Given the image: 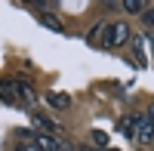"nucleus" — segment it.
I'll list each match as a JSON object with an SVG mask.
<instances>
[{"mask_svg": "<svg viewBox=\"0 0 154 151\" xmlns=\"http://www.w3.org/2000/svg\"><path fill=\"white\" fill-rule=\"evenodd\" d=\"M130 40V25L126 22H114V25H105V31H102V46L105 49H114Z\"/></svg>", "mask_w": 154, "mask_h": 151, "instance_id": "f257e3e1", "label": "nucleus"}, {"mask_svg": "<svg viewBox=\"0 0 154 151\" xmlns=\"http://www.w3.org/2000/svg\"><path fill=\"white\" fill-rule=\"evenodd\" d=\"M133 139H139L142 145H151V139H154V123L145 114L136 117V123H133Z\"/></svg>", "mask_w": 154, "mask_h": 151, "instance_id": "f03ea898", "label": "nucleus"}, {"mask_svg": "<svg viewBox=\"0 0 154 151\" xmlns=\"http://www.w3.org/2000/svg\"><path fill=\"white\" fill-rule=\"evenodd\" d=\"M34 145H37V151H68L53 133H37L34 136Z\"/></svg>", "mask_w": 154, "mask_h": 151, "instance_id": "7ed1b4c3", "label": "nucleus"}, {"mask_svg": "<svg viewBox=\"0 0 154 151\" xmlns=\"http://www.w3.org/2000/svg\"><path fill=\"white\" fill-rule=\"evenodd\" d=\"M120 9L126 12V16H142V12L148 9V0H120Z\"/></svg>", "mask_w": 154, "mask_h": 151, "instance_id": "20e7f679", "label": "nucleus"}, {"mask_svg": "<svg viewBox=\"0 0 154 151\" xmlns=\"http://www.w3.org/2000/svg\"><path fill=\"white\" fill-rule=\"evenodd\" d=\"M46 102L53 105V108L62 111V108H68V105H71V96H68V93H49V96H46Z\"/></svg>", "mask_w": 154, "mask_h": 151, "instance_id": "39448f33", "label": "nucleus"}, {"mask_svg": "<svg viewBox=\"0 0 154 151\" xmlns=\"http://www.w3.org/2000/svg\"><path fill=\"white\" fill-rule=\"evenodd\" d=\"M40 22L46 25L49 31H62V22H59L56 16H49V12H40Z\"/></svg>", "mask_w": 154, "mask_h": 151, "instance_id": "423d86ee", "label": "nucleus"}, {"mask_svg": "<svg viewBox=\"0 0 154 151\" xmlns=\"http://www.w3.org/2000/svg\"><path fill=\"white\" fill-rule=\"evenodd\" d=\"M34 123H37V127H43L46 133H56V130H59V123H53V120H46V117H40V114L34 117Z\"/></svg>", "mask_w": 154, "mask_h": 151, "instance_id": "0eeeda50", "label": "nucleus"}, {"mask_svg": "<svg viewBox=\"0 0 154 151\" xmlns=\"http://www.w3.org/2000/svg\"><path fill=\"white\" fill-rule=\"evenodd\" d=\"M142 22L148 25V28H154V9H145L142 12Z\"/></svg>", "mask_w": 154, "mask_h": 151, "instance_id": "6e6552de", "label": "nucleus"}, {"mask_svg": "<svg viewBox=\"0 0 154 151\" xmlns=\"http://www.w3.org/2000/svg\"><path fill=\"white\" fill-rule=\"evenodd\" d=\"M93 142H96V145H108V136L96 130V133H93Z\"/></svg>", "mask_w": 154, "mask_h": 151, "instance_id": "1a4fd4ad", "label": "nucleus"}, {"mask_svg": "<svg viewBox=\"0 0 154 151\" xmlns=\"http://www.w3.org/2000/svg\"><path fill=\"white\" fill-rule=\"evenodd\" d=\"M102 31H105V22H102V25H96V28H93V34H89V40H99V37H102Z\"/></svg>", "mask_w": 154, "mask_h": 151, "instance_id": "9d476101", "label": "nucleus"}, {"mask_svg": "<svg viewBox=\"0 0 154 151\" xmlns=\"http://www.w3.org/2000/svg\"><path fill=\"white\" fill-rule=\"evenodd\" d=\"M102 6H105V9H114V6H120V0H102Z\"/></svg>", "mask_w": 154, "mask_h": 151, "instance_id": "9b49d317", "label": "nucleus"}, {"mask_svg": "<svg viewBox=\"0 0 154 151\" xmlns=\"http://www.w3.org/2000/svg\"><path fill=\"white\" fill-rule=\"evenodd\" d=\"M28 3H34V6H43V9H46V6H49V0H28Z\"/></svg>", "mask_w": 154, "mask_h": 151, "instance_id": "f8f14e48", "label": "nucleus"}, {"mask_svg": "<svg viewBox=\"0 0 154 151\" xmlns=\"http://www.w3.org/2000/svg\"><path fill=\"white\" fill-rule=\"evenodd\" d=\"M19 151H37V145H22Z\"/></svg>", "mask_w": 154, "mask_h": 151, "instance_id": "ddd939ff", "label": "nucleus"}, {"mask_svg": "<svg viewBox=\"0 0 154 151\" xmlns=\"http://www.w3.org/2000/svg\"><path fill=\"white\" fill-rule=\"evenodd\" d=\"M148 120H151V123H154V108H151V111H148Z\"/></svg>", "mask_w": 154, "mask_h": 151, "instance_id": "4468645a", "label": "nucleus"}, {"mask_svg": "<svg viewBox=\"0 0 154 151\" xmlns=\"http://www.w3.org/2000/svg\"><path fill=\"white\" fill-rule=\"evenodd\" d=\"M86 151H93V148H86Z\"/></svg>", "mask_w": 154, "mask_h": 151, "instance_id": "2eb2a0df", "label": "nucleus"}]
</instances>
